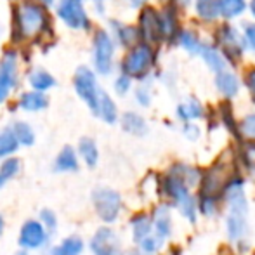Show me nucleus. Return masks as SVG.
Returning a JSON list of instances; mask_svg holds the SVG:
<instances>
[{
    "instance_id": "nucleus-19",
    "label": "nucleus",
    "mask_w": 255,
    "mask_h": 255,
    "mask_svg": "<svg viewBox=\"0 0 255 255\" xmlns=\"http://www.w3.org/2000/svg\"><path fill=\"white\" fill-rule=\"evenodd\" d=\"M122 127H124L125 132L134 135H144L148 132V125H146V120L141 117V115L134 113V111H127L122 117Z\"/></svg>"
},
{
    "instance_id": "nucleus-37",
    "label": "nucleus",
    "mask_w": 255,
    "mask_h": 255,
    "mask_svg": "<svg viewBox=\"0 0 255 255\" xmlns=\"http://www.w3.org/2000/svg\"><path fill=\"white\" fill-rule=\"evenodd\" d=\"M135 99H137V103L141 104V106H149V103H151V94H149V91L146 87H139L137 91H135Z\"/></svg>"
},
{
    "instance_id": "nucleus-48",
    "label": "nucleus",
    "mask_w": 255,
    "mask_h": 255,
    "mask_svg": "<svg viewBox=\"0 0 255 255\" xmlns=\"http://www.w3.org/2000/svg\"><path fill=\"white\" fill-rule=\"evenodd\" d=\"M0 233H2V217H0Z\"/></svg>"
},
{
    "instance_id": "nucleus-30",
    "label": "nucleus",
    "mask_w": 255,
    "mask_h": 255,
    "mask_svg": "<svg viewBox=\"0 0 255 255\" xmlns=\"http://www.w3.org/2000/svg\"><path fill=\"white\" fill-rule=\"evenodd\" d=\"M10 128H12L14 135L17 137L19 144L31 146L35 142V132L28 124H24V122H16V124H14Z\"/></svg>"
},
{
    "instance_id": "nucleus-9",
    "label": "nucleus",
    "mask_w": 255,
    "mask_h": 255,
    "mask_svg": "<svg viewBox=\"0 0 255 255\" xmlns=\"http://www.w3.org/2000/svg\"><path fill=\"white\" fill-rule=\"evenodd\" d=\"M139 35L144 44H160L165 38L163 23H161V14H158L153 7H142L139 14Z\"/></svg>"
},
{
    "instance_id": "nucleus-35",
    "label": "nucleus",
    "mask_w": 255,
    "mask_h": 255,
    "mask_svg": "<svg viewBox=\"0 0 255 255\" xmlns=\"http://www.w3.org/2000/svg\"><path fill=\"white\" fill-rule=\"evenodd\" d=\"M161 247V236H148L141 242V249L148 254L156 252L158 249Z\"/></svg>"
},
{
    "instance_id": "nucleus-27",
    "label": "nucleus",
    "mask_w": 255,
    "mask_h": 255,
    "mask_svg": "<svg viewBox=\"0 0 255 255\" xmlns=\"http://www.w3.org/2000/svg\"><path fill=\"white\" fill-rule=\"evenodd\" d=\"M78 168V161H77V154H75L71 146L63 148V151L59 153L56 160V170L57 172H66V170H77Z\"/></svg>"
},
{
    "instance_id": "nucleus-33",
    "label": "nucleus",
    "mask_w": 255,
    "mask_h": 255,
    "mask_svg": "<svg viewBox=\"0 0 255 255\" xmlns=\"http://www.w3.org/2000/svg\"><path fill=\"white\" fill-rule=\"evenodd\" d=\"M132 87V78L127 77V75L122 73L120 77L115 80V91H117L118 96H125Z\"/></svg>"
},
{
    "instance_id": "nucleus-21",
    "label": "nucleus",
    "mask_w": 255,
    "mask_h": 255,
    "mask_svg": "<svg viewBox=\"0 0 255 255\" xmlns=\"http://www.w3.org/2000/svg\"><path fill=\"white\" fill-rule=\"evenodd\" d=\"M202 57L212 71H215V73H222V71H226V59L221 56V52H219L217 49L212 47V45H207V44L203 45Z\"/></svg>"
},
{
    "instance_id": "nucleus-20",
    "label": "nucleus",
    "mask_w": 255,
    "mask_h": 255,
    "mask_svg": "<svg viewBox=\"0 0 255 255\" xmlns=\"http://www.w3.org/2000/svg\"><path fill=\"white\" fill-rule=\"evenodd\" d=\"M179 45H181L184 51H188L189 54H195V56H202V51H203V45L200 42L198 35L195 33V31L191 30H182L181 35H179L177 38Z\"/></svg>"
},
{
    "instance_id": "nucleus-45",
    "label": "nucleus",
    "mask_w": 255,
    "mask_h": 255,
    "mask_svg": "<svg viewBox=\"0 0 255 255\" xmlns=\"http://www.w3.org/2000/svg\"><path fill=\"white\" fill-rule=\"evenodd\" d=\"M250 12H252V16L255 17V0L250 2Z\"/></svg>"
},
{
    "instance_id": "nucleus-44",
    "label": "nucleus",
    "mask_w": 255,
    "mask_h": 255,
    "mask_svg": "<svg viewBox=\"0 0 255 255\" xmlns=\"http://www.w3.org/2000/svg\"><path fill=\"white\" fill-rule=\"evenodd\" d=\"M125 2H127L130 7H141L142 3L146 2V0H125Z\"/></svg>"
},
{
    "instance_id": "nucleus-50",
    "label": "nucleus",
    "mask_w": 255,
    "mask_h": 255,
    "mask_svg": "<svg viewBox=\"0 0 255 255\" xmlns=\"http://www.w3.org/2000/svg\"><path fill=\"white\" fill-rule=\"evenodd\" d=\"M0 38H2V24H0Z\"/></svg>"
},
{
    "instance_id": "nucleus-41",
    "label": "nucleus",
    "mask_w": 255,
    "mask_h": 255,
    "mask_svg": "<svg viewBox=\"0 0 255 255\" xmlns=\"http://www.w3.org/2000/svg\"><path fill=\"white\" fill-rule=\"evenodd\" d=\"M202 212L205 215H214L215 214V203H214V200H212V196L210 198H205L202 202Z\"/></svg>"
},
{
    "instance_id": "nucleus-13",
    "label": "nucleus",
    "mask_w": 255,
    "mask_h": 255,
    "mask_svg": "<svg viewBox=\"0 0 255 255\" xmlns=\"http://www.w3.org/2000/svg\"><path fill=\"white\" fill-rule=\"evenodd\" d=\"M47 242V235H45V229L40 222L37 221H28L23 226L19 235V243L24 249H38L44 243Z\"/></svg>"
},
{
    "instance_id": "nucleus-23",
    "label": "nucleus",
    "mask_w": 255,
    "mask_h": 255,
    "mask_svg": "<svg viewBox=\"0 0 255 255\" xmlns=\"http://www.w3.org/2000/svg\"><path fill=\"white\" fill-rule=\"evenodd\" d=\"M154 228H156L158 236L161 238H167L172 231V219H170V212L167 207H160L154 212Z\"/></svg>"
},
{
    "instance_id": "nucleus-7",
    "label": "nucleus",
    "mask_w": 255,
    "mask_h": 255,
    "mask_svg": "<svg viewBox=\"0 0 255 255\" xmlns=\"http://www.w3.org/2000/svg\"><path fill=\"white\" fill-rule=\"evenodd\" d=\"M56 14L71 30H91V17L84 7V0H59Z\"/></svg>"
},
{
    "instance_id": "nucleus-2",
    "label": "nucleus",
    "mask_w": 255,
    "mask_h": 255,
    "mask_svg": "<svg viewBox=\"0 0 255 255\" xmlns=\"http://www.w3.org/2000/svg\"><path fill=\"white\" fill-rule=\"evenodd\" d=\"M224 193L226 202L229 205L228 219H226L228 236L233 242H242L249 233V203H247L242 181L226 184Z\"/></svg>"
},
{
    "instance_id": "nucleus-51",
    "label": "nucleus",
    "mask_w": 255,
    "mask_h": 255,
    "mask_svg": "<svg viewBox=\"0 0 255 255\" xmlns=\"http://www.w3.org/2000/svg\"><path fill=\"white\" fill-rule=\"evenodd\" d=\"M127 255H135V254H127Z\"/></svg>"
},
{
    "instance_id": "nucleus-16",
    "label": "nucleus",
    "mask_w": 255,
    "mask_h": 255,
    "mask_svg": "<svg viewBox=\"0 0 255 255\" xmlns=\"http://www.w3.org/2000/svg\"><path fill=\"white\" fill-rule=\"evenodd\" d=\"M215 87L226 99H231L240 92V80L235 73L226 70L215 75Z\"/></svg>"
},
{
    "instance_id": "nucleus-36",
    "label": "nucleus",
    "mask_w": 255,
    "mask_h": 255,
    "mask_svg": "<svg viewBox=\"0 0 255 255\" xmlns=\"http://www.w3.org/2000/svg\"><path fill=\"white\" fill-rule=\"evenodd\" d=\"M17 170H19V161H17L16 158H10V160H7L5 163L2 165V168H0V174L5 175L7 179H10L12 175L17 174Z\"/></svg>"
},
{
    "instance_id": "nucleus-40",
    "label": "nucleus",
    "mask_w": 255,
    "mask_h": 255,
    "mask_svg": "<svg viewBox=\"0 0 255 255\" xmlns=\"http://www.w3.org/2000/svg\"><path fill=\"white\" fill-rule=\"evenodd\" d=\"M42 221L47 224V228L51 229V231L56 229V217H54V214H52L51 210H44V212H42Z\"/></svg>"
},
{
    "instance_id": "nucleus-6",
    "label": "nucleus",
    "mask_w": 255,
    "mask_h": 255,
    "mask_svg": "<svg viewBox=\"0 0 255 255\" xmlns=\"http://www.w3.org/2000/svg\"><path fill=\"white\" fill-rule=\"evenodd\" d=\"M19 78V56L16 49H5L0 57V104L5 103L10 92L17 87Z\"/></svg>"
},
{
    "instance_id": "nucleus-28",
    "label": "nucleus",
    "mask_w": 255,
    "mask_h": 255,
    "mask_svg": "<svg viewBox=\"0 0 255 255\" xmlns=\"http://www.w3.org/2000/svg\"><path fill=\"white\" fill-rule=\"evenodd\" d=\"M78 151H80V156L84 158L89 167H94V165L98 163V146H96V142L92 141L91 137L80 139V142H78Z\"/></svg>"
},
{
    "instance_id": "nucleus-42",
    "label": "nucleus",
    "mask_w": 255,
    "mask_h": 255,
    "mask_svg": "<svg viewBox=\"0 0 255 255\" xmlns=\"http://www.w3.org/2000/svg\"><path fill=\"white\" fill-rule=\"evenodd\" d=\"M186 135H188L189 139H196L200 135V130L198 127H195V125H186Z\"/></svg>"
},
{
    "instance_id": "nucleus-38",
    "label": "nucleus",
    "mask_w": 255,
    "mask_h": 255,
    "mask_svg": "<svg viewBox=\"0 0 255 255\" xmlns=\"http://www.w3.org/2000/svg\"><path fill=\"white\" fill-rule=\"evenodd\" d=\"M245 40L250 45V49L255 52V24H247L245 26Z\"/></svg>"
},
{
    "instance_id": "nucleus-43",
    "label": "nucleus",
    "mask_w": 255,
    "mask_h": 255,
    "mask_svg": "<svg viewBox=\"0 0 255 255\" xmlns=\"http://www.w3.org/2000/svg\"><path fill=\"white\" fill-rule=\"evenodd\" d=\"M92 5H94L96 12L98 14H104V3H106V0H91Z\"/></svg>"
},
{
    "instance_id": "nucleus-46",
    "label": "nucleus",
    "mask_w": 255,
    "mask_h": 255,
    "mask_svg": "<svg viewBox=\"0 0 255 255\" xmlns=\"http://www.w3.org/2000/svg\"><path fill=\"white\" fill-rule=\"evenodd\" d=\"M38 2H42L44 5H52V3L56 2V0H38Z\"/></svg>"
},
{
    "instance_id": "nucleus-17",
    "label": "nucleus",
    "mask_w": 255,
    "mask_h": 255,
    "mask_svg": "<svg viewBox=\"0 0 255 255\" xmlns=\"http://www.w3.org/2000/svg\"><path fill=\"white\" fill-rule=\"evenodd\" d=\"M49 106V98L44 92L30 91L21 94L19 98V108L24 111H42Z\"/></svg>"
},
{
    "instance_id": "nucleus-22",
    "label": "nucleus",
    "mask_w": 255,
    "mask_h": 255,
    "mask_svg": "<svg viewBox=\"0 0 255 255\" xmlns=\"http://www.w3.org/2000/svg\"><path fill=\"white\" fill-rule=\"evenodd\" d=\"M217 3H219V12H221V16L228 17V19L242 16L247 9L245 0H217Z\"/></svg>"
},
{
    "instance_id": "nucleus-12",
    "label": "nucleus",
    "mask_w": 255,
    "mask_h": 255,
    "mask_svg": "<svg viewBox=\"0 0 255 255\" xmlns=\"http://www.w3.org/2000/svg\"><path fill=\"white\" fill-rule=\"evenodd\" d=\"M91 249L96 255H120V242L117 233L110 228L99 229L92 238Z\"/></svg>"
},
{
    "instance_id": "nucleus-34",
    "label": "nucleus",
    "mask_w": 255,
    "mask_h": 255,
    "mask_svg": "<svg viewBox=\"0 0 255 255\" xmlns=\"http://www.w3.org/2000/svg\"><path fill=\"white\" fill-rule=\"evenodd\" d=\"M240 130L250 139H255V113L249 115V117L243 118L242 125H240Z\"/></svg>"
},
{
    "instance_id": "nucleus-5",
    "label": "nucleus",
    "mask_w": 255,
    "mask_h": 255,
    "mask_svg": "<svg viewBox=\"0 0 255 255\" xmlns=\"http://www.w3.org/2000/svg\"><path fill=\"white\" fill-rule=\"evenodd\" d=\"M115 57V40L113 35L106 30H96L94 40H92V61H94V71L99 75H110L113 70Z\"/></svg>"
},
{
    "instance_id": "nucleus-1",
    "label": "nucleus",
    "mask_w": 255,
    "mask_h": 255,
    "mask_svg": "<svg viewBox=\"0 0 255 255\" xmlns=\"http://www.w3.org/2000/svg\"><path fill=\"white\" fill-rule=\"evenodd\" d=\"M52 38V17L38 0H19L12 5V31L14 44H24L33 38Z\"/></svg>"
},
{
    "instance_id": "nucleus-26",
    "label": "nucleus",
    "mask_w": 255,
    "mask_h": 255,
    "mask_svg": "<svg viewBox=\"0 0 255 255\" xmlns=\"http://www.w3.org/2000/svg\"><path fill=\"white\" fill-rule=\"evenodd\" d=\"M196 14L205 21H214L221 16L217 0H195Z\"/></svg>"
},
{
    "instance_id": "nucleus-39",
    "label": "nucleus",
    "mask_w": 255,
    "mask_h": 255,
    "mask_svg": "<svg viewBox=\"0 0 255 255\" xmlns=\"http://www.w3.org/2000/svg\"><path fill=\"white\" fill-rule=\"evenodd\" d=\"M245 84L247 87H249L250 94H252V98L255 99V68H252V70L247 71L245 75Z\"/></svg>"
},
{
    "instance_id": "nucleus-3",
    "label": "nucleus",
    "mask_w": 255,
    "mask_h": 255,
    "mask_svg": "<svg viewBox=\"0 0 255 255\" xmlns=\"http://www.w3.org/2000/svg\"><path fill=\"white\" fill-rule=\"evenodd\" d=\"M154 61H156V54H154L153 47L149 44H137L135 47H132L130 51L127 52V56L122 61V73L127 75L130 78H137V80H142V78L148 77V73L153 70Z\"/></svg>"
},
{
    "instance_id": "nucleus-47",
    "label": "nucleus",
    "mask_w": 255,
    "mask_h": 255,
    "mask_svg": "<svg viewBox=\"0 0 255 255\" xmlns=\"http://www.w3.org/2000/svg\"><path fill=\"white\" fill-rule=\"evenodd\" d=\"M7 181V177H5V175H2V174H0V188H2V186H3V182H5Z\"/></svg>"
},
{
    "instance_id": "nucleus-29",
    "label": "nucleus",
    "mask_w": 255,
    "mask_h": 255,
    "mask_svg": "<svg viewBox=\"0 0 255 255\" xmlns=\"http://www.w3.org/2000/svg\"><path fill=\"white\" fill-rule=\"evenodd\" d=\"M19 146V141L14 135L12 128H3L0 130V158L7 156V154H12Z\"/></svg>"
},
{
    "instance_id": "nucleus-14",
    "label": "nucleus",
    "mask_w": 255,
    "mask_h": 255,
    "mask_svg": "<svg viewBox=\"0 0 255 255\" xmlns=\"http://www.w3.org/2000/svg\"><path fill=\"white\" fill-rule=\"evenodd\" d=\"M111 30H113V38H117V42L122 47L132 49L137 44H141V35H139V28L132 26V24H125L120 21H111Z\"/></svg>"
},
{
    "instance_id": "nucleus-25",
    "label": "nucleus",
    "mask_w": 255,
    "mask_h": 255,
    "mask_svg": "<svg viewBox=\"0 0 255 255\" xmlns=\"http://www.w3.org/2000/svg\"><path fill=\"white\" fill-rule=\"evenodd\" d=\"M177 115L181 120L189 122V120H196V118L203 117V108L196 99H189V101L179 104L177 108Z\"/></svg>"
},
{
    "instance_id": "nucleus-4",
    "label": "nucleus",
    "mask_w": 255,
    "mask_h": 255,
    "mask_svg": "<svg viewBox=\"0 0 255 255\" xmlns=\"http://www.w3.org/2000/svg\"><path fill=\"white\" fill-rule=\"evenodd\" d=\"M73 87L78 98L82 99L94 115H99V101H101V89L98 85L94 70L89 66H78L73 77Z\"/></svg>"
},
{
    "instance_id": "nucleus-32",
    "label": "nucleus",
    "mask_w": 255,
    "mask_h": 255,
    "mask_svg": "<svg viewBox=\"0 0 255 255\" xmlns=\"http://www.w3.org/2000/svg\"><path fill=\"white\" fill-rule=\"evenodd\" d=\"M134 238L135 242L141 243L144 238H148L149 236V231H151V222H149L148 217H144V215H141V217L134 219Z\"/></svg>"
},
{
    "instance_id": "nucleus-18",
    "label": "nucleus",
    "mask_w": 255,
    "mask_h": 255,
    "mask_svg": "<svg viewBox=\"0 0 255 255\" xmlns=\"http://www.w3.org/2000/svg\"><path fill=\"white\" fill-rule=\"evenodd\" d=\"M28 82H30L31 89L37 92H45L56 85V78L52 77L49 71L42 70V68H35L28 75Z\"/></svg>"
},
{
    "instance_id": "nucleus-11",
    "label": "nucleus",
    "mask_w": 255,
    "mask_h": 255,
    "mask_svg": "<svg viewBox=\"0 0 255 255\" xmlns=\"http://www.w3.org/2000/svg\"><path fill=\"white\" fill-rule=\"evenodd\" d=\"M167 191H168V195L174 198V202L177 203L181 214L184 215L186 219H189V221H195L198 207H196L195 198L189 195L188 186H186L184 182L179 181V179H175L170 175V179L167 181Z\"/></svg>"
},
{
    "instance_id": "nucleus-31",
    "label": "nucleus",
    "mask_w": 255,
    "mask_h": 255,
    "mask_svg": "<svg viewBox=\"0 0 255 255\" xmlns=\"http://www.w3.org/2000/svg\"><path fill=\"white\" fill-rule=\"evenodd\" d=\"M82 240L78 238H68L66 242H63L56 250L52 252V255H80L82 252Z\"/></svg>"
},
{
    "instance_id": "nucleus-15",
    "label": "nucleus",
    "mask_w": 255,
    "mask_h": 255,
    "mask_svg": "<svg viewBox=\"0 0 255 255\" xmlns=\"http://www.w3.org/2000/svg\"><path fill=\"white\" fill-rule=\"evenodd\" d=\"M161 23H163V31L165 38L168 42H177L179 35H181V28H179V19H177V9L174 3L165 7V10L161 12Z\"/></svg>"
},
{
    "instance_id": "nucleus-49",
    "label": "nucleus",
    "mask_w": 255,
    "mask_h": 255,
    "mask_svg": "<svg viewBox=\"0 0 255 255\" xmlns=\"http://www.w3.org/2000/svg\"><path fill=\"white\" fill-rule=\"evenodd\" d=\"M16 255H28L26 252H19V254H16Z\"/></svg>"
},
{
    "instance_id": "nucleus-10",
    "label": "nucleus",
    "mask_w": 255,
    "mask_h": 255,
    "mask_svg": "<svg viewBox=\"0 0 255 255\" xmlns=\"http://www.w3.org/2000/svg\"><path fill=\"white\" fill-rule=\"evenodd\" d=\"M92 202L98 210V215L106 222H113L118 217V212L122 208V198L117 191L108 188H99L92 195Z\"/></svg>"
},
{
    "instance_id": "nucleus-24",
    "label": "nucleus",
    "mask_w": 255,
    "mask_h": 255,
    "mask_svg": "<svg viewBox=\"0 0 255 255\" xmlns=\"http://www.w3.org/2000/svg\"><path fill=\"white\" fill-rule=\"evenodd\" d=\"M106 124H115L118 118V110L117 104H115L113 99L106 94V92H101V101H99V115Z\"/></svg>"
},
{
    "instance_id": "nucleus-8",
    "label": "nucleus",
    "mask_w": 255,
    "mask_h": 255,
    "mask_svg": "<svg viewBox=\"0 0 255 255\" xmlns=\"http://www.w3.org/2000/svg\"><path fill=\"white\" fill-rule=\"evenodd\" d=\"M215 40L222 54L231 63H238L243 56V37L231 24H221L215 31Z\"/></svg>"
}]
</instances>
